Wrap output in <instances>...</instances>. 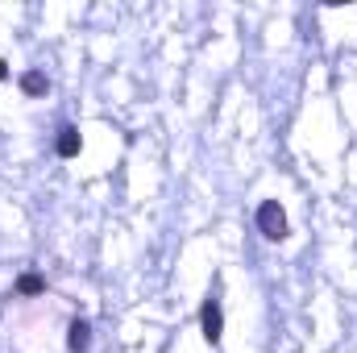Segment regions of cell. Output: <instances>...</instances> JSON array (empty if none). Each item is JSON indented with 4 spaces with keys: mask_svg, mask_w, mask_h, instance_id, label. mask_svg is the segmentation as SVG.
<instances>
[{
    "mask_svg": "<svg viewBox=\"0 0 357 353\" xmlns=\"http://www.w3.org/2000/svg\"><path fill=\"white\" fill-rule=\"evenodd\" d=\"M199 329H204V341L208 345H220V337H225V308H220V299H204Z\"/></svg>",
    "mask_w": 357,
    "mask_h": 353,
    "instance_id": "cell-2",
    "label": "cell"
},
{
    "mask_svg": "<svg viewBox=\"0 0 357 353\" xmlns=\"http://www.w3.org/2000/svg\"><path fill=\"white\" fill-rule=\"evenodd\" d=\"M67 350L71 353H88L91 350V324L88 320H71V329H67Z\"/></svg>",
    "mask_w": 357,
    "mask_h": 353,
    "instance_id": "cell-4",
    "label": "cell"
},
{
    "mask_svg": "<svg viewBox=\"0 0 357 353\" xmlns=\"http://www.w3.org/2000/svg\"><path fill=\"white\" fill-rule=\"evenodd\" d=\"M54 150H59V158H79V150H84V133H79L75 125H63L59 137H54Z\"/></svg>",
    "mask_w": 357,
    "mask_h": 353,
    "instance_id": "cell-3",
    "label": "cell"
},
{
    "mask_svg": "<svg viewBox=\"0 0 357 353\" xmlns=\"http://www.w3.org/2000/svg\"><path fill=\"white\" fill-rule=\"evenodd\" d=\"M13 291H17L21 299H33V295H42V291H46V278H42L38 270H25V274H17Z\"/></svg>",
    "mask_w": 357,
    "mask_h": 353,
    "instance_id": "cell-5",
    "label": "cell"
},
{
    "mask_svg": "<svg viewBox=\"0 0 357 353\" xmlns=\"http://www.w3.org/2000/svg\"><path fill=\"white\" fill-rule=\"evenodd\" d=\"M21 91H25V96H46V91H50V80H46L42 71H25V75H21Z\"/></svg>",
    "mask_w": 357,
    "mask_h": 353,
    "instance_id": "cell-6",
    "label": "cell"
},
{
    "mask_svg": "<svg viewBox=\"0 0 357 353\" xmlns=\"http://www.w3.org/2000/svg\"><path fill=\"white\" fill-rule=\"evenodd\" d=\"M254 220H258V233H262L266 241H287V233H291L287 212H282V204H278V200H262Z\"/></svg>",
    "mask_w": 357,
    "mask_h": 353,
    "instance_id": "cell-1",
    "label": "cell"
},
{
    "mask_svg": "<svg viewBox=\"0 0 357 353\" xmlns=\"http://www.w3.org/2000/svg\"><path fill=\"white\" fill-rule=\"evenodd\" d=\"M4 80H8V63L0 59V84H4Z\"/></svg>",
    "mask_w": 357,
    "mask_h": 353,
    "instance_id": "cell-7",
    "label": "cell"
}]
</instances>
